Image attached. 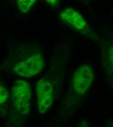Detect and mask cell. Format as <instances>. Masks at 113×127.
Wrapping results in <instances>:
<instances>
[{
  "instance_id": "3",
  "label": "cell",
  "mask_w": 113,
  "mask_h": 127,
  "mask_svg": "<svg viewBox=\"0 0 113 127\" xmlns=\"http://www.w3.org/2000/svg\"><path fill=\"white\" fill-rule=\"evenodd\" d=\"M94 80L93 68L87 65H83L75 72L72 78L73 89L76 94L82 95L86 93Z\"/></svg>"
},
{
  "instance_id": "6",
  "label": "cell",
  "mask_w": 113,
  "mask_h": 127,
  "mask_svg": "<svg viewBox=\"0 0 113 127\" xmlns=\"http://www.w3.org/2000/svg\"><path fill=\"white\" fill-rule=\"evenodd\" d=\"M37 0H17L19 10L22 13L27 12L35 3Z\"/></svg>"
},
{
  "instance_id": "5",
  "label": "cell",
  "mask_w": 113,
  "mask_h": 127,
  "mask_svg": "<svg viewBox=\"0 0 113 127\" xmlns=\"http://www.w3.org/2000/svg\"><path fill=\"white\" fill-rule=\"evenodd\" d=\"M60 17L66 25L77 31L83 32L86 28V23L83 17L72 8H67L63 10L60 14Z\"/></svg>"
},
{
  "instance_id": "9",
  "label": "cell",
  "mask_w": 113,
  "mask_h": 127,
  "mask_svg": "<svg viewBox=\"0 0 113 127\" xmlns=\"http://www.w3.org/2000/svg\"><path fill=\"white\" fill-rule=\"evenodd\" d=\"M45 0L52 6H57L59 2V0Z\"/></svg>"
},
{
  "instance_id": "7",
  "label": "cell",
  "mask_w": 113,
  "mask_h": 127,
  "mask_svg": "<svg viewBox=\"0 0 113 127\" xmlns=\"http://www.w3.org/2000/svg\"><path fill=\"white\" fill-rule=\"evenodd\" d=\"M9 98V93L5 87L0 86V105L5 103Z\"/></svg>"
},
{
  "instance_id": "1",
  "label": "cell",
  "mask_w": 113,
  "mask_h": 127,
  "mask_svg": "<svg viewBox=\"0 0 113 127\" xmlns=\"http://www.w3.org/2000/svg\"><path fill=\"white\" fill-rule=\"evenodd\" d=\"M32 92L30 85L24 80L15 82L11 93V98L17 110L23 114H26L30 110Z\"/></svg>"
},
{
  "instance_id": "2",
  "label": "cell",
  "mask_w": 113,
  "mask_h": 127,
  "mask_svg": "<svg viewBox=\"0 0 113 127\" xmlns=\"http://www.w3.org/2000/svg\"><path fill=\"white\" fill-rule=\"evenodd\" d=\"M45 66V60L41 54H36L17 64L14 71L22 77L29 78L39 74Z\"/></svg>"
},
{
  "instance_id": "8",
  "label": "cell",
  "mask_w": 113,
  "mask_h": 127,
  "mask_svg": "<svg viewBox=\"0 0 113 127\" xmlns=\"http://www.w3.org/2000/svg\"><path fill=\"white\" fill-rule=\"evenodd\" d=\"M107 59L110 68L113 73V46L108 48L107 53Z\"/></svg>"
},
{
  "instance_id": "4",
  "label": "cell",
  "mask_w": 113,
  "mask_h": 127,
  "mask_svg": "<svg viewBox=\"0 0 113 127\" xmlns=\"http://www.w3.org/2000/svg\"><path fill=\"white\" fill-rule=\"evenodd\" d=\"M36 92L38 112L42 114L47 111L53 103L54 98L53 85L47 80H41L36 84Z\"/></svg>"
}]
</instances>
